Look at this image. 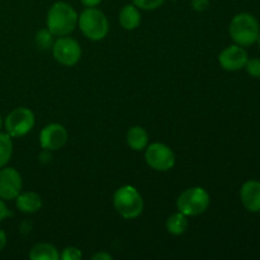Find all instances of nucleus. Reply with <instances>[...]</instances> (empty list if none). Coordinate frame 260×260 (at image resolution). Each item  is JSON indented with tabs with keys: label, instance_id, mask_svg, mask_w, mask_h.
<instances>
[{
	"label": "nucleus",
	"instance_id": "2",
	"mask_svg": "<svg viewBox=\"0 0 260 260\" xmlns=\"http://www.w3.org/2000/svg\"><path fill=\"white\" fill-rule=\"evenodd\" d=\"M229 32L236 45L246 47L254 45L258 40L260 35L259 23L250 13H240L233 18Z\"/></svg>",
	"mask_w": 260,
	"mask_h": 260
},
{
	"label": "nucleus",
	"instance_id": "23",
	"mask_svg": "<svg viewBox=\"0 0 260 260\" xmlns=\"http://www.w3.org/2000/svg\"><path fill=\"white\" fill-rule=\"evenodd\" d=\"M210 5V0H192V8L196 12H205Z\"/></svg>",
	"mask_w": 260,
	"mask_h": 260
},
{
	"label": "nucleus",
	"instance_id": "12",
	"mask_svg": "<svg viewBox=\"0 0 260 260\" xmlns=\"http://www.w3.org/2000/svg\"><path fill=\"white\" fill-rule=\"evenodd\" d=\"M240 200L249 212H260V182L248 180L240 189Z\"/></svg>",
	"mask_w": 260,
	"mask_h": 260
},
{
	"label": "nucleus",
	"instance_id": "27",
	"mask_svg": "<svg viewBox=\"0 0 260 260\" xmlns=\"http://www.w3.org/2000/svg\"><path fill=\"white\" fill-rule=\"evenodd\" d=\"M80 2L85 8H96L103 0H80Z\"/></svg>",
	"mask_w": 260,
	"mask_h": 260
},
{
	"label": "nucleus",
	"instance_id": "13",
	"mask_svg": "<svg viewBox=\"0 0 260 260\" xmlns=\"http://www.w3.org/2000/svg\"><path fill=\"white\" fill-rule=\"evenodd\" d=\"M15 206L18 210L23 213H32L38 212L42 207V198L36 192H20L18 197L15 198Z\"/></svg>",
	"mask_w": 260,
	"mask_h": 260
},
{
	"label": "nucleus",
	"instance_id": "24",
	"mask_svg": "<svg viewBox=\"0 0 260 260\" xmlns=\"http://www.w3.org/2000/svg\"><path fill=\"white\" fill-rule=\"evenodd\" d=\"M10 215H12V213H10V211L8 210L7 205L4 203V200L0 198V222L4 221L7 217H9Z\"/></svg>",
	"mask_w": 260,
	"mask_h": 260
},
{
	"label": "nucleus",
	"instance_id": "25",
	"mask_svg": "<svg viewBox=\"0 0 260 260\" xmlns=\"http://www.w3.org/2000/svg\"><path fill=\"white\" fill-rule=\"evenodd\" d=\"M42 150L43 151L40 154V161L42 162V164H47V162H50L51 160H52V155H51V152L52 151H50V150H45V149Z\"/></svg>",
	"mask_w": 260,
	"mask_h": 260
},
{
	"label": "nucleus",
	"instance_id": "19",
	"mask_svg": "<svg viewBox=\"0 0 260 260\" xmlns=\"http://www.w3.org/2000/svg\"><path fill=\"white\" fill-rule=\"evenodd\" d=\"M35 42L40 50H50V48H52L53 43H55V36L51 33L48 28H45V29H41L36 33Z\"/></svg>",
	"mask_w": 260,
	"mask_h": 260
},
{
	"label": "nucleus",
	"instance_id": "18",
	"mask_svg": "<svg viewBox=\"0 0 260 260\" xmlns=\"http://www.w3.org/2000/svg\"><path fill=\"white\" fill-rule=\"evenodd\" d=\"M13 155L12 137L7 132H0V168H4L9 162Z\"/></svg>",
	"mask_w": 260,
	"mask_h": 260
},
{
	"label": "nucleus",
	"instance_id": "22",
	"mask_svg": "<svg viewBox=\"0 0 260 260\" xmlns=\"http://www.w3.org/2000/svg\"><path fill=\"white\" fill-rule=\"evenodd\" d=\"M245 69L248 74L253 78H260V58H251L246 61Z\"/></svg>",
	"mask_w": 260,
	"mask_h": 260
},
{
	"label": "nucleus",
	"instance_id": "16",
	"mask_svg": "<svg viewBox=\"0 0 260 260\" xmlns=\"http://www.w3.org/2000/svg\"><path fill=\"white\" fill-rule=\"evenodd\" d=\"M28 256L30 260H58L60 259V253L51 244L41 243L30 249Z\"/></svg>",
	"mask_w": 260,
	"mask_h": 260
},
{
	"label": "nucleus",
	"instance_id": "15",
	"mask_svg": "<svg viewBox=\"0 0 260 260\" xmlns=\"http://www.w3.org/2000/svg\"><path fill=\"white\" fill-rule=\"evenodd\" d=\"M126 141L134 151H142L149 145V134L144 127L134 126L127 132Z\"/></svg>",
	"mask_w": 260,
	"mask_h": 260
},
{
	"label": "nucleus",
	"instance_id": "7",
	"mask_svg": "<svg viewBox=\"0 0 260 260\" xmlns=\"http://www.w3.org/2000/svg\"><path fill=\"white\" fill-rule=\"evenodd\" d=\"M145 160L156 172H169L175 165V155L168 145L154 142L145 149Z\"/></svg>",
	"mask_w": 260,
	"mask_h": 260
},
{
	"label": "nucleus",
	"instance_id": "20",
	"mask_svg": "<svg viewBox=\"0 0 260 260\" xmlns=\"http://www.w3.org/2000/svg\"><path fill=\"white\" fill-rule=\"evenodd\" d=\"M165 0H132L134 5H136L140 10H155L159 9Z\"/></svg>",
	"mask_w": 260,
	"mask_h": 260
},
{
	"label": "nucleus",
	"instance_id": "6",
	"mask_svg": "<svg viewBox=\"0 0 260 260\" xmlns=\"http://www.w3.org/2000/svg\"><path fill=\"white\" fill-rule=\"evenodd\" d=\"M35 113L29 108L19 107L10 112L4 121L7 134L10 137H22L32 131L35 127Z\"/></svg>",
	"mask_w": 260,
	"mask_h": 260
},
{
	"label": "nucleus",
	"instance_id": "3",
	"mask_svg": "<svg viewBox=\"0 0 260 260\" xmlns=\"http://www.w3.org/2000/svg\"><path fill=\"white\" fill-rule=\"evenodd\" d=\"M113 206L122 217L134 220L144 211V200L134 185H123L114 192Z\"/></svg>",
	"mask_w": 260,
	"mask_h": 260
},
{
	"label": "nucleus",
	"instance_id": "26",
	"mask_svg": "<svg viewBox=\"0 0 260 260\" xmlns=\"http://www.w3.org/2000/svg\"><path fill=\"white\" fill-rule=\"evenodd\" d=\"M112 259H113V256H112L109 253H106V251H99V253L94 254V255L91 256V260H112Z\"/></svg>",
	"mask_w": 260,
	"mask_h": 260
},
{
	"label": "nucleus",
	"instance_id": "1",
	"mask_svg": "<svg viewBox=\"0 0 260 260\" xmlns=\"http://www.w3.org/2000/svg\"><path fill=\"white\" fill-rule=\"evenodd\" d=\"M78 19V13L69 3L56 2L48 10L46 23L55 37H65L75 30Z\"/></svg>",
	"mask_w": 260,
	"mask_h": 260
},
{
	"label": "nucleus",
	"instance_id": "29",
	"mask_svg": "<svg viewBox=\"0 0 260 260\" xmlns=\"http://www.w3.org/2000/svg\"><path fill=\"white\" fill-rule=\"evenodd\" d=\"M2 126H3V118L2 116H0V128H2Z\"/></svg>",
	"mask_w": 260,
	"mask_h": 260
},
{
	"label": "nucleus",
	"instance_id": "21",
	"mask_svg": "<svg viewBox=\"0 0 260 260\" xmlns=\"http://www.w3.org/2000/svg\"><path fill=\"white\" fill-rule=\"evenodd\" d=\"M81 258H83V253L80 249L75 248V246H68L60 254V259L62 260H80Z\"/></svg>",
	"mask_w": 260,
	"mask_h": 260
},
{
	"label": "nucleus",
	"instance_id": "11",
	"mask_svg": "<svg viewBox=\"0 0 260 260\" xmlns=\"http://www.w3.org/2000/svg\"><path fill=\"white\" fill-rule=\"evenodd\" d=\"M248 52L243 46L231 45L221 51L218 55V62L221 68L228 71H239L245 68V63L248 61Z\"/></svg>",
	"mask_w": 260,
	"mask_h": 260
},
{
	"label": "nucleus",
	"instance_id": "14",
	"mask_svg": "<svg viewBox=\"0 0 260 260\" xmlns=\"http://www.w3.org/2000/svg\"><path fill=\"white\" fill-rule=\"evenodd\" d=\"M141 23V13L134 4H126L119 12V24L123 29L134 30Z\"/></svg>",
	"mask_w": 260,
	"mask_h": 260
},
{
	"label": "nucleus",
	"instance_id": "8",
	"mask_svg": "<svg viewBox=\"0 0 260 260\" xmlns=\"http://www.w3.org/2000/svg\"><path fill=\"white\" fill-rule=\"evenodd\" d=\"M51 50H52L53 58L63 66L76 65L81 58L80 43L68 36L55 40Z\"/></svg>",
	"mask_w": 260,
	"mask_h": 260
},
{
	"label": "nucleus",
	"instance_id": "10",
	"mask_svg": "<svg viewBox=\"0 0 260 260\" xmlns=\"http://www.w3.org/2000/svg\"><path fill=\"white\" fill-rule=\"evenodd\" d=\"M69 139L68 129L60 123H50L40 134V145L42 149L56 151L62 149Z\"/></svg>",
	"mask_w": 260,
	"mask_h": 260
},
{
	"label": "nucleus",
	"instance_id": "5",
	"mask_svg": "<svg viewBox=\"0 0 260 260\" xmlns=\"http://www.w3.org/2000/svg\"><path fill=\"white\" fill-rule=\"evenodd\" d=\"M211 197L202 187H192L180 193L177 200V208L183 215L192 217L200 216L208 210Z\"/></svg>",
	"mask_w": 260,
	"mask_h": 260
},
{
	"label": "nucleus",
	"instance_id": "17",
	"mask_svg": "<svg viewBox=\"0 0 260 260\" xmlns=\"http://www.w3.org/2000/svg\"><path fill=\"white\" fill-rule=\"evenodd\" d=\"M188 225V216L183 215L182 212L178 211L177 213H173L167 220V231L174 236L183 235L187 231Z\"/></svg>",
	"mask_w": 260,
	"mask_h": 260
},
{
	"label": "nucleus",
	"instance_id": "4",
	"mask_svg": "<svg viewBox=\"0 0 260 260\" xmlns=\"http://www.w3.org/2000/svg\"><path fill=\"white\" fill-rule=\"evenodd\" d=\"M81 33L90 41H102L109 32V23L106 14L96 8H85L78 19Z\"/></svg>",
	"mask_w": 260,
	"mask_h": 260
},
{
	"label": "nucleus",
	"instance_id": "28",
	"mask_svg": "<svg viewBox=\"0 0 260 260\" xmlns=\"http://www.w3.org/2000/svg\"><path fill=\"white\" fill-rule=\"evenodd\" d=\"M5 245H7V235L4 231L0 230V251L5 248Z\"/></svg>",
	"mask_w": 260,
	"mask_h": 260
},
{
	"label": "nucleus",
	"instance_id": "30",
	"mask_svg": "<svg viewBox=\"0 0 260 260\" xmlns=\"http://www.w3.org/2000/svg\"><path fill=\"white\" fill-rule=\"evenodd\" d=\"M256 42H258V45H259V48H260V35H259L258 40H256Z\"/></svg>",
	"mask_w": 260,
	"mask_h": 260
},
{
	"label": "nucleus",
	"instance_id": "9",
	"mask_svg": "<svg viewBox=\"0 0 260 260\" xmlns=\"http://www.w3.org/2000/svg\"><path fill=\"white\" fill-rule=\"evenodd\" d=\"M22 175L14 168H0V198L12 201L22 192Z\"/></svg>",
	"mask_w": 260,
	"mask_h": 260
}]
</instances>
